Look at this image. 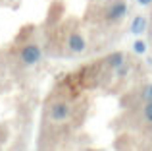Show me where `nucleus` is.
<instances>
[{
	"mask_svg": "<svg viewBox=\"0 0 152 151\" xmlns=\"http://www.w3.org/2000/svg\"><path fill=\"white\" fill-rule=\"evenodd\" d=\"M127 12H129V8H127L125 0H114V2L104 10V21H108V23L121 21L127 16Z\"/></svg>",
	"mask_w": 152,
	"mask_h": 151,
	"instance_id": "f257e3e1",
	"label": "nucleus"
},
{
	"mask_svg": "<svg viewBox=\"0 0 152 151\" xmlns=\"http://www.w3.org/2000/svg\"><path fill=\"white\" fill-rule=\"evenodd\" d=\"M19 58H21V62L25 66H35L41 62L42 58V50L39 45H35V43H29V45H25L21 49V53H19Z\"/></svg>",
	"mask_w": 152,
	"mask_h": 151,
	"instance_id": "f03ea898",
	"label": "nucleus"
},
{
	"mask_svg": "<svg viewBox=\"0 0 152 151\" xmlns=\"http://www.w3.org/2000/svg\"><path fill=\"white\" fill-rule=\"evenodd\" d=\"M67 49L71 50V53H83V50L87 49V41L85 37H83L81 33H71L69 37H67Z\"/></svg>",
	"mask_w": 152,
	"mask_h": 151,
	"instance_id": "7ed1b4c3",
	"label": "nucleus"
},
{
	"mask_svg": "<svg viewBox=\"0 0 152 151\" xmlns=\"http://www.w3.org/2000/svg\"><path fill=\"white\" fill-rule=\"evenodd\" d=\"M67 116H69V107H67L66 103H54V105L50 107V118L54 122H62V120H66Z\"/></svg>",
	"mask_w": 152,
	"mask_h": 151,
	"instance_id": "20e7f679",
	"label": "nucleus"
},
{
	"mask_svg": "<svg viewBox=\"0 0 152 151\" xmlns=\"http://www.w3.org/2000/svg\"><path fill=\"white\" fill-rule=\"evenodd\" d=\"M106 64L110 68H119L121 64H125V54L123 53H112L110 56L106 58Z\"/></svg>",
	"mask_w": 152,
	"mask_h": 151,
	"instance_id": "39448f33",
	"label": "nucleus"
},
{
	"mask_svg": "<svg viewBox=\"0 0 152 151\" xmlns=\"http://www.w3.org/2000/svg\"><path fill=\"white\" fill-rule=\"evenodd\" d=\"M146 29V18L137 16V18L131 21V33H142Z\"/></svg>",
	"mask_w": 152,
	"mask_h": 151,
	"instance_id": "423d86ee",
	"label": "nucleus"
},
{
	"mask_svg": "<svg viewBox=\"0 0 152 151\" xmlns=\"http://www.w3.org/2000/svg\"><path fill=\"white\" fill-rule=\"evenodd\" d=\"M133 50H135L137 54H145V53H146V43H145V41H135Z\"/></svg>",
	"mask_w": 152,
	"mask_h": 151,
	"instance_id": "0eeeda50",
	"label": "nucleus"
},
{
	"mask_svg": "<svg viewBox=\"0 0 152 151\" xmlns=\"http://www.w3.org/2000/svg\"><path fill=\"white\" fill-rule=\"evenodd\" d=\"M142 99L145 101H152V83H148V85H145L142 87Z\"/></svg>",
	"mask_w": 152,
	"mask_h": 151,
	"instance_id": "6e6552de",
	"label": "nucleus"
},
{
	"mask_svg": "<svg viewBox=\"0 0 152 151\" xmlns=\"http://www.w3.org/2000/svg\"><path fill=\"white\" fill-rule=\"evenodd\" d=\"M145 118L152 124V101H146L145 105Z\"/></svg>",
	"mask_w": 152,
	"mask_h": 151,
	"instance_id": "1a4fd4ad",
	"label": "nucleus"
},
{
	"mask_svg": "<svg viewBox=\"0 0 152 151\" xmlns=\"http://www.w3.org/2000/svg\"><path fill=\"white\" fill-rule=\"evenodd\" d=\"M139 4H141V6H150L152 4V0H137Z\"/></svg>",
	"mask_w": 152,
	"mask_h": 151,
	"instance_id": "9d476101",
	"label": "nucleus"
}]
</instances>
